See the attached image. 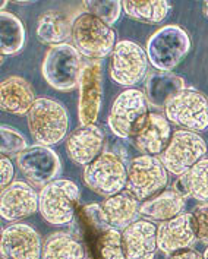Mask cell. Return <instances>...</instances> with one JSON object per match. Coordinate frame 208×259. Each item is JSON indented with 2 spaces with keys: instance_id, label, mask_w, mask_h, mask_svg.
<instances>
[{
  "instance_id": "3",
  "label": "cell",
  "mask_w": 208,
  "mask_h": 259,
  "mask_svg": "<svg viewBox=\"0 0 208 259\" xmlns=\"http://www.w3.org/2000/svg\"><path fill=\"white\" fill-rule=\"evenodd\" d=\"M79 188L69 179H56L38 193V212L50 226H69L78 215Z\"/></svg>"
},
{
  "instance_id": "2",
  "label": "cell",
  "mask_w": 208,
  "mask_h": 259,
  "mask_svg": "<svg viewBox=\"0 0 208 259\" xmlns=\"http://www.w3.org/2000/svg\"><path fill=\"white\" fill-rule=\"evenodd\" d=\"M28 127L38 145L52 147L60 144L69 131V116L62 103L40 97L27 114Z\"/></svg>"
},
{
  "instance_id": "37",
  "label": "cell",
  "mask_w": 208,
  "mask_h": 259,
  "mask_svg": "<svg viewBox=\"0 0 208 259\" xmlns=\"http://www.w3.org/2000/svg\"><path fill=\"white\" fill-rule=\"evenodd\" d=\"M204 259H208V246L205 247V252H204Z\"/></svg>"
},
{
  "instance_id": "24",
  "label": "cell",
  "mask_w": 208,
  "mask_h": 259,
  "mask_svg": "<svg viewBox=\"0 0 208 259\" xmlns=\"http://www.w3.org/2000/svg\"><path fill=\"white\" fill-rule=\"evenodd\" d=\"M185 79L172 72H154L145 82V97L150 106L155 109H166L167 103L182 91Z\"/></svg>"
},
{
  "instance_id": "22",
  "label": "cell",
  "mask_w": 208,
  "mask_h": 259,
  "mask_svg": "<svg viewBox=\"0 0 208 259\" xmlns=\"http://www.w3.org/2000/svg\"><path fill=\"white\" fill-rule=\"evenodd\" d=\"M186 201L178 192L172 189H164L155 195L154 198L142 202L139 206V215L150 221H169L185 214Z\"/></svg>"
},
{
  "instance_id": "26",
  "label": "cell",
  "mask_w": 208,
  "mask_h": 259,
  "mask_svg": "<svg viewBox=\"0 0 208 259\" xmlns=\"http://www.w3.org/2000/svg\"><path fill=\"white\" fill-rule=\"evenodd\" d=\"M85 245L70 233H52L43 243L41 259H85Z\"/></svg>"
},
{
  "instance_id": "19",
  "label": "cell",
  "mask_w": 208,
  "mask_h": 259,
  "mask_svg": "<svg viewBox=\"0 0 208 259\" xmlns=\"http://www.w3.org/2000/svg\"><path fill=\"white\" fill-rule=\"evenodd\" d=\"M104 147V132L97 124L76 127L66 139L68 157L78 165H88L101 154Z\"/></svg>"
},
{
  "instance_id": "13",
  "label": "cell",
  "mask_w": 208,
  "mask_h": 259,
  "mask_svg": "<svg viewBox=\"0 0 208 259\" xmlns=\"http://www.w3.org/2000/svg\"><path fill=\"white\" fill-rule=\"evenodd\" d=\"M78 117L82 126L96 124L103 103V68L100 60L84 63L78 83Z\"/></svg>"
},
{
  "instance_id": "36",
  "label": "cell",
  "mask_w": 208,
  "mask_h": 259,
  "mask_svg": "<svg viewBox=\"0 0 208 259\" xmlns=\"http://www.w3.org/2000/svg\"><path fill=\"white\" fill-rule=\"evenodd\" d=\"M202 12H204V15L208 18V0L202 3Z\"/></svg>"
},
{
  "instance_id": "27",
  "label": "cell",
  "mask_w": 208,
  "mask_h": 259,
  "mask_svg": "<svg viewBox=\"0 0 208 259\" xmlns=\"http://www.w3.org/2000/svg\"><path fill=\"white\" fill-rule=\"evenodd\" d=\"M27 40V32L22 21L11 12L0 14V52L5 56L19 53Z\"/></svg>"
},
{
  "instance_id": "31",
  "label": "cell",
  "mask_w": 208,
  "mask_h": 259,
  "mask_svg": "<svg viewBox=\"0 0 208 259\" xmlns=\"http://www.w3.org/2000/svg\"><path fill=\"white\" fill-rule=\"evenodd\" d=\"M0 137H2V139H0L2 155H6V157L18 155L28 148L27 139L24 138V135L11 126L2 124L0 126Z\"/></svg>"
},
{
  "instance_id": "9",
  "label": "cell",
  "mask_w": 208,
  "mask_h": 259,
  "mask_svg": "<svg viewBox=\"0 0 208 259\" xmlns=\"http://www.w3.org/2000/svg\"><path fill=\"white\" fill-rule=\"evenodd\" d=\"M207 152V142L196 132L181 129L173 132L160 160L167 171L175 176H183L195 164L204 160Z\"/></svg>"
},
{
  "instance_id": "32",
  "label": "cell",
  "mask_w": 208,
  "mask_h": 259,
  "mask_svg": "<svg viewBox=\"0 0 208 259\" xmlns=\"http://www.w3.org/2000/svg\"><path fill=\"white\" fill-rule=\"evenodd\" d=\"M198 240L208 245V204H199L192 211Z\"/></svg>"
},
{
  "instance_id": "12",
  "label": "cell",
  "mask_w": 208,
  "mask_h": 259,
  "mask_svg": "<svg viewBox=\"0 0 208 259\" xmlns=\"http://www.w3.org/2000/svg\"><path fill=\"white\" fill-rule=\"evenodd\" d=\"M148 70L145 50L134 41H119L110 55L109 76L120 87H135L142 81Z\"/></svg>"
},
{
  "instance_id": "30",
  "label": "cell",
  "mask_w": 208,
  "mask_h": 259,
  "mask_svg": "<svg viewBox=\"0 0 208 259\" xmlns=\"http://www.w3.org/2000/svg\"><path fill=\"white\" fill-rule=\"evenodd\" d=\"M82 8L87 14L94 15L104 21L106 24L113 25L119 21L122 15V2L119 0H111V2H84Z\"/></svg>"
},
{
  "instance_id": "4",
  "label": "cell",
  "mask_w": 208,
  "mask_h": 259,
  "mask_svg": "<svg viewBox=\"0 0 208 259\" xmlns=\"http://www.w3.org/2000/svg\"><path fill=\"white\" fill-rule=\"evenodd\" d=\"M73 47L91 60L110 56L116 47V31L100 18L82 12L72 21Z\"/></svg>"
},
{
  "instance_id": "33",
  "label": "cell",
  "mask_w": 208,
  "mask_h": 259,
  "mask_svg": "<svg viewBox=\"0 0 208 259\" xmlns=\"http://www.w3.org/2000/svg\"><path fill=\"white\" fill-rule=\"evenodd\" d=\"M15 176V167L14 163L11 161L9 157L2 155L0 158V182H2V189L8 188L11 183H14Z\"/></svg>"
},
{
  "instance_id": "28",
  "label": "cell",
  "mask_w": 208,
  "mask_h": 259,
  "mask_svg": "<svg viewBox=\"0 0 208 259\" xmlns=\"http://www.w3.org/2000/svg\"><path fill=\"white\" fill-rule=\"evenodd\" d=\"M122 6L129 18L144 24L163 22L172 9L167 0H126Z\"/></svg>"
},
{
  "instance_id": "11",
  "label": "cell",
  "mask_w": 208,
  "mask_h": 259,
  "mask_svg": "<svg viewBox=\"0 0 208 259\" xmlns=\"http://www.w3.org/2000/svg\"><path fill=\"white\" fill-rule=\"evenodd\" d=\"M167 120L185 131L202 132L208 127V98L195 88H183L167 103Z\"/></svg>"
},
{
  "instance_id": "21",
  "label": "cell",
  "mask_w": 208,
  "mask_h": 259,
  "mask_svg": "<svg viewBox=\"0 0 208 259\" xmlns=\"http://www.w3.org/2000/svg\"><path fill=\"white\" fill-rule=\"evenodd\" d=\"M31 83L22 76H9L0 85V107L16 116H25L35 103Z\"/></svg>"
},
{
  "instance_id": "5",
  "label": "cell",
  "mask_w": 208,
  "mask_h": 259,
  "mask_svg": "<svg viewBox=\"0 0 208 259\" xmlns=\"http://www.w3.org/2000/svg\"><path fill=\"white\" fill-rule=\"evenodd\" d=\"M145 53L148 62L160 72H172L179 66L191 50V38L179 25L158 28L147 41Z\"/></svg>"
},
{
  "instance_id": "14",
  "label": "cell",
  "mask_w": 208,
  "mask_h": 259,
  "mask_svg": "<svg viewBox=\"0 0 208 259\" xmlns=\"http://www.w3.org/2000/svg\"><path fill=\"white\" fill-rule=\"evenodd\" d=\"M16 165L22 175L35 186H46L56 180L62 170L59 155L50 147L32 145L16 155Z\"/></svg>"
},
{
  "instance_id": "35",
  "label": "cell",
  "mask_w": 208,
  "mask_h": 259,
  "mask_svg": "<svg viewBox=\"0 0 208 259\" xmlns=\"http://www.w3.org/2000/svg\"><path fill=\"white\" fill-rule=\"evenodd\" d=\"M173 189L178 192L181 196H183L185 199H186L188 196H191V191H189V186H188L186 175L179 176V179H178V180L175 182V185H173Z\"/></svg>"
},
{
  "instance_id": "15",
  "label": "cell",
  "mask_w": 208,
  "mask_h": 259,
  "mask_svg": "<svg viewBox=\"0 0 208 259\" xmlns=\"http://www.w3.org/2000/svg\"><path fill=\"white\" fill-rule=\"evenodd\" d=\"M0 252L5 259H41V237L29 224H11L2 232Z\"/></svg>"
},
{
  "instance_id": "25",
  "label": "cell",
  "mask_w": 208,
  "mask_h": 259,
  "mask_svg": "<svg viewBox=\"0 0 208 259\" xmlns=\"http://www.w3.org/2000/svg\"><path fill=\"white\" fill-rule=\"evenodd\" d=\"M37 38L47 46L65 44L72 38V22L60 11H46L37 19Z\"/></svg>"
},
{
  "instance_id": "38",
  "label": "cell",
  "mask_w": 208,
  "mask_h": 259,
  "mask_svg": "<svg viewBox=\"0 0 208 259\" xmlns=\"http://www.w3.org/2000/svg\"><path fill=\"white\" fill-rule=\"evenodd\" d=\"M2 259H5V258H2Z\"/></svg>"
},
{
  "instance_id": "34",
  "label": "cell",
  "mask_w": 208,
  "mask_h": 259,
  "mask_svg": "<svg viewBox=\"0 0 208 259\" xmlns=\"http://www.w3.org/2000/svg\"><path fill=\"white\" fill-rule=\"evenodd\" d=\"M166 259H204V255H201L194 247H188L167 255Z\"/></svg>"
},
{
  "instance_id": "23",
  "label": "cell",
  "mask_w": 208,
  "mask_h": 259,
  "mask_svg": "<svg viewBox=\"0 0 208 259\" xmlns=\"http://www.w3.org/2000/svg\"><path fill=\"white\" fill-rule=\"evenodd\" d=\"M101 206L111 227L117 230H125L128 226L137 221L141 205L131 192L123 189L106 198Z\"/></svg>"
},
{
  "instance_id": "18",
  "label": "cell",
  "mask_w": 208,
  "mask_h": 259,
  "mask_svg": "<svg viewBox=\"0 0 208 259\" xmlns=\"http://www.w3.org/2000/svg\"><path fill=\"white\" fill-rule=\"evenodd\" d=\"M125 259H154L158 250L157 226L150 220H137L122 232Z\"/></svg>"
},
{
  "instance_id": "29",
  "label": "cell",
  "mask_w": 208,
  "mask_h": 259,
  "mask_svg": "<svg viewBox=\"0 0 208 259\" xmlns=\"http://www.w3.org/2000/svg\"><path fill=\"white\" fill-rule=\"evenodd\" d=\"M191 196L202 204H208V158L196 163L186 173Z\"/></svg>"
},
{
  "instance_id": "20",
  "label": "cell",
  "mask_w": 208,
  "mask_h": 259,
  "mask_svg": "<svg viewBox=\"0 0 208 259\" xmlns=\"http://www.w3.org/2000/svg\"><path fill=\"white\" fill-rule=\"evenodd\" d=\"M173 135L170 122L160 113H150L144 127L132 138V145L145 155H161Z\"/></svg>"
},
{
  "instance_id": "10",
  "label": "cell",
  "mask_w": 208,
  "mask_h": 259,
  "mask_svg": "<svg viewBox=\"0 0 208 259\" xmlns=\"http://www.w3.org/2000/svg\"><path fill=\"white\" fill-rule=\"evenodd\" d=\"M84 182L88 189L109 198L126 189L128 168L114 152H101L94 161L85 165Z\"/></svg>"
},
{
  "instance_id": "17",
  "label": "cell",
  "mask_w": 208,
  "mask_h": 259,
  "mask_svg": "<svg viewBox=\"0 0 208 259\" xmlns=\"http://www.w3.org/2000/svg\"><path fill=\"white\" fill-rule=\"evenodd\" d=\"M196 240L192 212H185L176 219L163 221L157 227V246L158 250L166 255L192 247Z\"/></svg>"
},
{
  "instance_id": "16",
  "label": "cell",
  "mask_w": 208,
  "mask_h": 259,
  "mask_svg": "<svg viewBox=\"0 0 208 259\" xmlns=\"http://www.w3.org/2000/svg\"><path fill=\"white\" fill-rule=\"evenodd\" d=\"M38 211V193L25 182L15 180L0 195V215L6 221H19Z\"/></svg>"
},
{
  "instance_id": "8",
  "label": "cell",
  "mask_w": 208,
  "mask_h": 259,
  "mask_svg": "<svg viewBox=\"0 0 208 259\" xmlns=\"http://www.w3.org/2000/svg\"><path fill=\"white\" fill-rule=\"evenodd\" d=\"M169 175L160 157L139 155L135 157L128 167L126 189L138 201H148L166 189Z\"/></svg>"
},
{
  "instance_id": "1",
  "label": "cell",
  "mask_w": 208,
  "mask_h": 259,
  "mask_svg": "<svg viewBox=\"0 0 208 259\" xmlns=\"http://www.w3.org/2000/svg\"><path fill=\"white\" fill-rule=\"evenodd\" d=\"M78 217L90 259H125L122 232L109 224L101 205H85Z\"/></svg>"
},
{
  "instance_id": "6",
  "label": "cell",
  "mask_w": 208,
  "mask_h": 259,
  "mask_svg": "<svg viewBox=\"0 0 208 259\" xmlns=\"http://www.w3.org/2000/svg\"><path fill=\"white\" fill-rule=\"evenodd\" d=\"M81 53L73 44L52 46L43 59L41 75L44 81L57 91L68 93L76 88L82 72Z\"/></svg>"
},
{
  "instance_id": "7",
  "label": "cell",
  "mask_w": 208,
  "mask_h": 259,
  "mask_svg": "<svg viewBox=\"0 0 208 259\" xmlns=\"http://www.w3.org/2000/svg\"><path fill=\"white\" fill-rule=\"evenodd\" d=\"M147 97L137 88H128L114 100L109 113V127L120 139L132 141L148 120Z\"/></svg>"
}]
</instances>
